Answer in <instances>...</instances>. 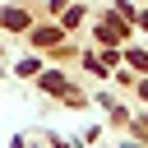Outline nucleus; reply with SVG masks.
Here are the masks:
<instances>
[{
  "label": "nucleus",
  "instance_id": "nucleus-1",
  "mask_svg": "<svg viewBox=\"0 0 148 148\" xmlns=\"http://www.w3.org/2000/svg\"><path fill=\"white\" fill-rule=\"evenodd\" d=\"M0 18H5V23H9V28H23V23H28V14H23V9H5V14H0Z\"/></svg>",
  "mask_w": 148,
  "mask_h": 148
},
{
  "label": "nucleus",
  "instance_id": "nucleus-2",
  "mask_svg": "<svg viewBox=\"0 0 148 148\" xmlns=\"http://www.w3.org/2000/svg\"><path fill=\"white\" fill-rule=\"evenodd\" d=\"M143 97H148V83H143Z\"/></svg>",
  "mask_w": 148,
  "mask_h": 148
}]
</instances>
